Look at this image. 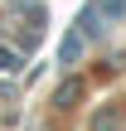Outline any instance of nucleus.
<instances>
[{
	"mask_svg": "<svg viewBox=\"0 0 126 131\" xmlns=\"http://www.w3.org/2000/svg\"><path fill=\"white\" fill-rule=\"evenodd\" d=\"M83 58V34H68L63 39V63H78Z\"/></svg>",
	"mask_w": 126,
	"mask_h": 131,
	"instance_id": "1",
	"label": "nucleus"
},
{
	"mask_svg": "<svg viewBox=\"0 0 126 131\" xmlns=\"http://www.w3.org/2000/svg\"><path fill=\"white\" fill-rule=\"evenodd\" d=\"M0 73H19V53L0 44Z\"/></svg>",
	"mask_w": 126,
	"mask_h": 131,
	"instance_id": "2",
	"label": "nucleus"
}]
</instances>
